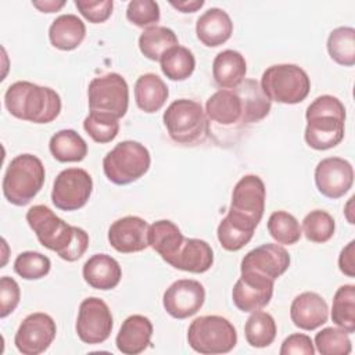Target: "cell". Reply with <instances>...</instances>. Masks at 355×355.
<instances>
[{"label":"cell","mask_w":355,"mask_h":355,"mask_svg":"<svg viewBox=\"0 0 355 355\" xmlns=\"http://www.w3.org/2000/svg\"><path fill=\"white\" fill-rule=\"evenodd\" d=\"M26 222L39 243L57 252L64 261H78L89 247V234L83 229L68 225L46 205L31 207L26 212Z\"/></svg>","instance_id":"cell-1"},{"label":"cell","mask_w":355,"mask_h":355,"mask_svg":"<svg viewBox=\"0 0 355 355\" xmlns=\"http://www.w3.org/2000/svg\"><path fill=\"white\" fill-rule=\"evenodd\" d=\"M4 105L12 116L33 123L53 122L61 112V98L55 90L26 80L8 86Z\"/></svg>","instance_id":"cell-2"},{"label":"cell","mask_w":355,"mask_h":355,"mask_svg":"<svg viewBox=\"0 0 355 355\" xmlns=\"http://www.w3.org/2000/svg\"><path fill=\"white\" fill-rule=\"evenodd\" d=\"M306 128L304 139L313 150H329L344 139L345 107L334 96L323 94L316 97L305 112Z\"/></svg>","instance_id":"cell-3"},{"label":"cell","mask_w":355,"mask_h":355,"mask_svg":"<svg viewBox=\"0 0 355 355\" xmlns=\"http://www.w3.org/2000/svg\"><path fill=\"white\" fill-rule=\"evenodd\" d=\"M44 178V165L36 155L19 154L11 159L6 169L3 194L14 205H26L42 190Z\"/></svg>","instance_id":"cell-4"},{"label":"cell","mask_w":355,"mask_h":355,"mask_svg":"<svg viewBox=\"0 0 355 355\" xmlns=\"http://www.w3.org/2000/svg\"><path fill=\"white\" fill-rule=\"evenodd\" d=\"M162 119L169 137L179 144L202 143L209 133L207 114L194 100H175L165 110Z\"/></svg>","instance_id":"cell-5"},{"label":"cell","mask_w":355,"mask_h":355,"mask_svg":"<svg viewBox=\"0 0 355 355\" xmlns=\"http://www.w3.org/2000/svg\"><path fill=\"white\" fill-rule=\"evenodd\" d=\"M261 89L270 100L280 104H297L311 90L308 73L295 64H277L266 68L261 78Z\"/></svg>","instance_id":"cell-6"},{"label":"cell","mask_w":355,"mask_h":355,"mask_svg":"<svg viewBox=\"0 0 355 355\" xmlns=\"http://www.w3.org/2000/svg\"><path fill=\"white\" fill-rule=\"evenodd\" d=\"M150 164V153L141 143L125 140L107 153L103 169L110 182L125 186L139 180L148 171Z\"/></svg>","instance_id":"cell-7"},{"label":"cell","mask_w":355,"mask_h":355,"mask_svg":"<svg viewBox=\"0 0 355 355\" xmlns=\"http://www.w3.org/2000/svg\"><path fill=\"white\" fill-rule=\"evenodd\" d=\"M187 341L196 352L204 355L227 354L237 344V333L226 318L205 315L190 323Z\"/></svg>","instance_id":"cell-8"},{"label":"cell","mask_w":355,"mask_h":355,"mask_svg":"<svg viewBox=\"0 0 355 355\" xmlns=\"http://www.w3.org/2000/svg\"><path fill=\"white\" fill-rule=\"evenodd\" d=\"M87 96L90 112L105 114L119 119L128 111L129 87L125 78L116 72L94 78L89 83Z\"/></svg>","instance_id":"cell-9"},{"label":"cell","mask_w":355,"mask_h":355,"mask_svg":"<svg viewBox=\"0 0 355 355\" xmlns=\"http://www.w3.org/2000/svg\"><path fill=\"white\" fill-rule=\"evenodd\" d=\"M93 180L89 172L82 168L61 171L53 184L51 201L61 211H76L90 198Z\"/></svg>","instance_id":"cell-10"},{"label":"cell","mask_w":355,"mask_h":355,"mask_svg":"<svg viewBox=\"0 0 355 355\" xmlns=\"http://www.w3.org/2000/svg\"><path fill=\"white\" fill-rule=\"evenodd\" d=\"M112 326V313L101 298L89 297L80 302L75 329L83 343H104L110 337Z\"/></svg>","instance_id":"cell-11"},{"label":"cell","mask_w":355,"mask_h":355,"mask_svg":"<svg viewBox=\"0 0 355 355\" xmlns=\"http://www.w3.org/2000/svg\"><path fill=\"white\" fill-rule=\"evenodd\" d=\"M57 326L53 318L43 312L28 315L19 324L14 344L24 355H39L54 341Z\"/></svg>","instance_id":"cell-12"},{"label":"cell","mask_w":355,"mask_h":355,"mask_svg":"<svg viewBox=\"0 0 355 355\" xmlns=\"http://www.w3.org/2000/svg\"><path fill=\"white\" fill-rule=\"evenodd\" d=\"M265 198L263 180L257 175H245L233 189L229 211L258 226L265 211Z\"/></svg>","instance_id":"cell-13"},{"label":"cell","mask_w":355,"mask_h":355,"mask_svg":"<svg viewBox=\"0 0 355 355\" xmlns=\"http://www.w3.org/2000/svg\"><path fill=\"white\" fill-rule=\"evenodd\" d=\"M205 301L204 286L193 279L173 282L164 293L165 311L175 319H186L197 313Z\"/></svg>","instance_id":"cell-14"},{"label":"cell","mask_w":355,"mask_h":355,"mask_svg":"<svg viewBox=\"0 0 355 355\" xmlns=\"http://www.w3.org/2000/svg\"><path fill=\"white\" fill-rule=\"evenodd\" d=\"M354 183L352 165L340 157L322 159L315 168V184L319 193L327 198L343 197Z\"/></svg>","instance_id":"cell-15"},{"label":"cell","mask_w":355,"mask_h":355,"mask_svg":"<svg viewBox=\"0 0 355 355\" xmlns=\"http://www.w3.org/2000/svg\"><path fill=\"white\" fill-rule=\"evenodd\" d=\"M241 275L232 290L234 305L241 312H255L266 306L273 295L275 282L250 270H240Z\"/></svg>","instance_id":"cell-16"},{"label":"cell","mask_w":355,"mask_h":355,"mask_svg":"<svg viewBox=\"0 0 355 355\" xmlns=\"http://www.w3.org/2000/svg\"><path fill=\"white\" fill-rule=\"evenodd\" d=\"M205 114L209 121L222 126L248 125L245 101L239 87L215 92L207 100Z\"/></svg>","instance_id":"cell-17"},{"label":"cell","mask_w":355,"mask_h":355,"mask_svg":"<svg viewBox=\"0 0 355 355\" xmlns=\"http://www.w3.org/2000/svg\"><path fill=\"white\" fill-rule=\"evenodd\" d=\"M290 266V255L280 244L266 243L244 255L240 270H250L266 279L276 280Z\"/></svg>","instance_id":"cell-18"},{"label":"cell","mask_w":355,"mask_h":355,"mask_svg":"<svg viewBox=\"0 0 355 355\" xmlns=\"http://www.w3.org/2000/svg\"><path fill=\"white\" fill-rule=\"evenodd\" d=\"M150 225L140 216H123L108 229V241L114 250L122 254L139 252L148 247Z\"/></svg>","instance_id":"cell-19"},{"label":"cell","mask_w":355,"mask_h":355,"mask_svg":"<svg viewBox=\"0 0 355 355\" xmlns=\"http://www.w3.org/2000/svg\"><path fill=\"white\" fill-rule=\"evenodd\" d=\"M290 318L297 327L308 331L315 330L327 322V302L318 293H301L291 302Z\"/></svg>","instance_id":"cell-20"},{"label":"cell","mask_w":355,"mask_h":355,"mask_svg":"<svg viewBox=\"0 0 355 355\" xmlns=\"http://www.w3.org/2000/svg\"><path fill=\"white\" fill-rule=\"evenodd\" d=\"M153 323L143 315H130L116 334V348L125 355H137L151 344Z\"/></svg>","instance_id":"cell-21"},{"label":"cell","mask_w":355,"mask_h":355,"mask_svg":"<svg viewBox=\"0 0 355 355\" xmlns=\"http://www.w3.org/2000/svg\"><path fill=\"white\" fill-rule=\"evenodd\" d=\"M233 33V22L229 14L218 7L207 10L196 24V35L207 47H218L226 43Z\"/></svg>","instance_id":"cell-22"},{"label":"cell","mask_w":355,"mask_h":355,"mask_svg":"<svg viewBox=\"0 0 355 355\" xmlns=\"http://www.w3.org/2000/svg\"><path fill=\"white\" fill-rule=\"evenodd\" d=\"M85 282L96 290H112L122 277V269L116 259L108 254H94L83 265Z\"/></svg>","instance_id":"cell-23"},{"label":"cell","mask_w":355,"mask_h":355,"mask_svg":"<svg viewBox=\"0 0 355 355\" xmlns=\"http://www.w3.org/2000/svg\"><path fill=\"white\" fill-rule=\"evenodd\" d=\"M184 236L180 229L168 219H161L148 227V245L166 262L172 263L178 255Z\"/></svg>","instance_id":"cell-24"},{"label":"cell","mask_w":355,"mask_h":355,"mask_svg":"<svg viewBox=\"0 0 355 355\" xmlns=\"http://www.w3.org/2000/svg\"><path fill=\"white\" fill-rule=\"evenodd\" d=\"M212 263L214 251L207 241L184 237V241L171 266L190 273H204L212 266Z\"/></svg>","instance_id":"cell-25"},{"label":"cell","mask_w":355,"mask_h":355,"mask_svg":"<svg viewBox=\"0 0 355 355\" xmlns=\"http://www.w3.org/2000/svg\"><path fill=\"white\" fill-rule=\"evenodd\" d=\"M245 72V58L236 50H223L214 58L212 78L220 89L237 87L244 80Z\"/></svg>","instance_id":"cell-26"},{"label":"cell","mask_w":355,"mask_h":355,"mask_svg":"<svg viewBox=\"0 0 355 355\" xmlns=\"http://www.w3.org/2000/svg\"><path fill=\"white\" fill-rule=\"evenodd\" d=\"M86 36L85 22L75 14H62L57 17L49 28L51 44L62 51L75 50Z\"/></svg>","instance_id":"cell-27"},{"label":"cell","mask_w":355,"mask_h":355,"mask_svg":"<svg viewBox=\"0 0 355 355\" xmlns=\"http://www.w3.org/2000/svg\"><path fill=\"white\" fill-rule=\"evenodd\" d=\"M255 227L250 220L227 211L216 229L218 241L226 251H239L251 241Z\"/></svg>","instance_id":"cell-28"},{"label":"cell","mask_w":355,"mask_h":355,"mask_svg":"<svg viewBox=\"0 0 355 355\" xmlns=\"http://www.w3.org/2000/svg\"><path fill=\"white\" fill-rule=\"evenodd\" d=\"M168 96V86L155 73H144L139 76L135 83L136 104L147 114L159 111L164 107Z\"/></svg>","instance_id":"cell-29"},{"label":"cell","mask_w":355,"mask_h":355,"mask_svg":"<svg viewBox=\"0 0 355 355\" xmlns=\"http://www.w3.org/2000/svg\"><path fill=\"white\" fill-rule=\"evenodd\" d=\"M51 155L60 162H80L87 155V144L73 129H62L50 139Z\"/></svg>","instance_id":"cell-30"},{"label":"cell","mask_w":355,"mask_h":355,"mask_svg":"<svg viewBox=\"0 0 355 355\" xmlns=\"http://www.w3.org/2000/svg\"><path fill=\"white\" fill-rule=\"evenodd\" d=\"M179 46L176 33L166 26H151L143 31L139 37V49L151 61H159L172 47Z\"/></svg>","instance_id":"cell-31"},{"label":"cell","mask_w":355,"mask_h":355,"mask_svg":"<svg viewBox=\"0 0 355 355\" xmlns=\"http://www.w3.org/2000/svg\"><path fill=\"white\" fill-rule=\"evenodd\" d=\"M277 327L273 316L263 311L251 312L244 326L245 340L251 347L265 348L269 347L276 338Z\"/></svg>","instance_id":"cell-32"},{"label":"cell","mask_w":355,"mask_h":355,"mask_svg":"<svg viewBox=\"0 0 355 355\" xmlns=\"http://www.w3.org/2000/svg\"><path fill=\"white\" fill-rule=\"evenodd\" d=\"M331 320L348 334L355 331V286H340L331 305Z\"/></svg>","instance_id":"cell-33"},{"label":"cell","mask_w":355,"mask_h":355,"mask_svg":"<svg viewBox=\"0 0 355 355\" xmlns=\"http://www.w3.org/2000/svg\"><path fill=\"white\" fill-rule=\"evenodd\" d=\"M159 62L162 73L171 80H184L191 76L196 68V58L193 53L183 46L169 49Z\"/></svg>","instance_id":"cell-34"},{"label":"cell","mask_w":355,"mask_h":355,"mask_svg":"<svg viewBox=\"0 0 355 355\" xmlns=\"http://www.w3.org/2000/svg\"><path fill=\"white\" fill-rule=\"evenodd\" d=\"M327 51L337 64L352 67L355 64V29L351 26L333 29L327 37Z\"/></svg>","instance_id":"cell-35"},{"label":"cell","mask_w":355,"mask_h":355,"mask_svg":"<svg viewBox=\"0 0 355 355\" xmlns=\"http://www.w3.org/2000/svg\"><path fill=\"white\" fill-rule=\"evenodd\" d=\"M268 232L277 244L293 245L300 241L302 230L297 218L286 211H275L268 219Z\"/></svg>","instance_id":"cell-36"},{"label":"cell","mask_w":355,"mask_h":355,"mask_svg":"<svg viewBox=\"0 0 355 355\" xmlns=\"http://www.w3.org/2000/svg\"><path fill=\"white\" fill-rule=\"evenodd\" d=\"M336 230L333 216L323 209L311 211L302 220V233L312 243L329 241Z\"/></svg>","instance_id":"cell-37"},{"label":"cell","mask_w":355,"mask_h":355,"mask_svg":"<svg viewBox=\"0 0 355 355\" xmlns=\"http://www.w3.org/2000/svg\"><path fill=\"white\" fill-rule=\"evenodd\" d=\"M315 345L322 355H348L352 344L348 333L340 327H324L315 336Z\"/></svg>","instance_id":"cell-38"},{"label":"cell","mask_w":355,"mask_h":355,"mask_svg":"<svg viewBox=\"0 0 355 355\" xmlns=\"http://www.w3.org/2000/svg\"><path fill=\"white\" fill-rule=\"evenodd\" d=\"M50 258L36 251L21 252L14 261L15 273L25 280L42 279L50 272Z\"/></svg>","instance_id":"cell-39"},{"label":"cell","mask_w":355,"mask_h":355,"mask_svg":"<svg viewBox=\"0 0 355 355\" xmlns=\"http://www.w3.org/2000/svg\"><path fill=\"white\" fill-rule=\"evenodd\" d=\"M83 128L94 141L103 144L112 141L119 133L118 119L98 112H90L83 121Z\"/></svg>","instance_id":"cell-40"},{"label":"cell","mask_w":355,"mask_h":355,"mask_svg":"<svg viewBox=\"0 0 355 355\" xmlns=\"http://www.w3.org/2000/svg\"><path fill=\"white\" fill-rule=\"evenodd\" d=\"M126 18L139 28L155 26L161 18L159 6L154 0H132L126 8Z\"/></svg>","instance_id":"cell-41"},{"label":"cell","mask_w":355,"mask_h":355,"mask_svg":"<svg viewBox=\"0 0 355 355\" xmlns=\"http://www.w3.org/2000/svg\"><path fill=\"white\" fill-rule=\"evenodd\" d=\"M75 6L79 10V12L92 24H101L105 22L114 8L112 0H75Z\"/></svg>","instance_id":"cell-42"},{"label":"cell","mask_w":355,"mask_h":355,"mask_svg":"<svg viewBox=\"0 0 355 355\" xmlns=\"http://www.w3.org/2000/svg\"><path fill=\"white\" fill-rule=\"evenodd\" d=\"M21 300V290L18 283L10 277L3 276L0 279V318L4 319L15 311Z\"/></svg>","instance_id":"cell-43"},{"label":"cell","mask_w":355,"mask_h":355,"mask_svg":"<svg viewBox=\"0 0 355 355\" xmlns=\"http://www.w3.org/2000/svg\"><path fill=\"white\" fill-rule=\"evenodd\" d=\"M315 347L309 336L302 333L290 334L280 347V355H313Z\"/></svg>","instance_id":"cell-44"},{"label":"cell","mask_w":355,"mask_h":355,"mask_svg":"<svg viewBox=\"0 0 355 355\" xmlns=\"http://www.w3.org/2000/svg\"><path fill=\"white\" fill-rule=\"evenodd\" d=\"M338 268L340 270L348 276L354 277L355 276V241H349L340 252L338 257Z\"/></svg>","instance_id":"cell-45"},{"label":"cell","mask_w":355,"mask_h":355,"mask_svg":"<svg viewBox=\"0 0 355 355\" xmlns=\"http://www.w3.org/2000/svg\"><path fill=\"white\" fill-rule=\"evenodd\" d=\"M204 0H182V1H169L172 7L180 12H196L204 6Z\"/></svg>","instance_id":"cell-46"},{"label":"cell","mask_w":355,"mask_h":355,"mask_svg":"<svg viewBox=\"0 0 355 355\" xmlns=\"http://www.w3.org/2000/svg\"><path fill=\"white\" fill-rule=\"evenodd\" d=\"M33 7H36L42 12H57L65 6V1H54V0H44V1H32Z\"/></svg>","instance_id":"cell-47"}]
</instances>
